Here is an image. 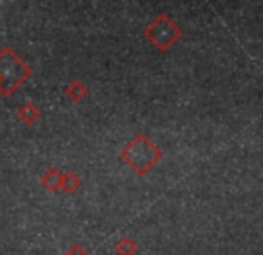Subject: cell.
Returning a JSON list of instances; mask_svg holds the SVG:
<instances>
[{
	"label": "cell",
	"mask_w": 263,
	"mask_h": 255,
	"mask_svg": "<svg viewBox=\"0 0 263 255\" xmlns=\"http://www.w3.org/2000/svg\"><path fill=\"white\" fill-rule=\"evenodd\" d=\"M120 157L136 175H145L161 161L163 152L145 134H138L124 146Z\"/></svg>",
	"instance_id": "1"
},
{
	"label": "cell",
	"mask_w": 263,
	"mask_h": 255,
	"mask_svg": "<svg viewBox=\"0 0 263 255\" xmlns=\"http://www.w3.org/2000/svg\"><path fill=\"white\" fill-rule=\"evenodd\" d=\"M0 75H2L0 91L4 97H11L20 90L25 80L31 79L32 68L25 65L13 49L4 47L0 50Z\"/></svg>",
	"instance_id": "2"
},
{
	"label": "cell",
	"mask_w": 263,
	"mask_h": 255,
	"mask_svg": "<svg viewBox=\"0 0 263 255\" xmlns=\"http://www.w3.org/2000/svg\"><path fill=\"white\" fill-rule=\"evenodd\" d=\"M79 186H81L79 177H76L72 172L63 173V182H61V187L66 191V193H73V191H76Z\"/></svg>",
	"instance_id": "7"
},
{
	"label": "cell",
	"mask_w": 263,
	"mask_h": 255,
	"mask_svg": "<svg viewBox=\"0 0 263 255\" xmlns=\"http://www.w3.org/2000/svg\"><path fill=\"white\" fill-rule=\"evenodd\" d=\"M0 84H2V75H0Z\"/></svg>",
	"instance_id": "10"
},
{
	"label": "cell",
	"mask_w": 263,
	"mask_h": 255,
	"mask_svg": "<svg viewBox=\"0 0 263 255\" xmlns=\"http://www.w3.org/2000/svg\"><path fill=\"white\" fill-rule=\"evenodd\" d=\"M73 252H76V255H86L83 252V250L79 248V246H73ZM66 255H72V253H66Z\"/></svg>",
	"instance_id": "9"
},
{
	"label": "cell",
	"mask_w": 263,
	"mask_h": 255,
	"mask_svg": "<svg viewBox=\"0 0 263 255\" xmlns=\"http://www.w3.org/2000/svg\"><path fill=\"white\" fill-rule=\"evenodd\" d=\"M65 95L70 100L81 102L88 95V86L84 82H81V80H73V82H70L68 86H66Z\"/></svg>",
	"instance_id": "4"
},
{
	"label": "cell",
	"mask_w": 263,
	"mask_h": 255,
	"mask_svg": "<svg viewBox=\"0 0 263 255\" xmlns=\"http://www.w3.org/2000/svg\"><path fill=\"white\" fill-rule=\"evenodd\" d=\"M117 252L120 253V255H135L136 252V245L131 241V239H122L120 243H118V246H117Z\"/></svg>",
	"instance_id": "8"
},
{
	"label": "cell",
	"mask_w": 263,
	"mask_h": 255,
	"mask_svg": "<svg viewBox=\"0 0 263 255\" xmlns=\"http://www.w3.org/2000/svg\"><path fill=\"white\" fill-rule=\"evenodd\" d=\"M40 109L34 105L32 102H27V103H24V105L18 109V118H20L24 123H27V125H32V123H36V120L40 118Z\"/></svg>",
	"instance_id": "5"
},
{
	"label": "cell",
	"mask_w": 263,
	"mask_h": 255,
	"mask_svg": "<svg viewBox=\"0 0 263 255\" xmlns=\"http://www.w3.org/2000/svg\"><path fill=\"white\" fill-rule=\"evenodd\" d=\"M145 38L153 43L159 52H168L183 38V29L176 20L168 16V14L161 13L151 22L143 31Z\"/></svg>",
	"instance_id": "3"
},
{
	"label": "cell",
	"mask_w": 263,
	"mask_h": 255,
	"mask_svg": "<svg viewBox=\"0 0 263 255\" xmlns=\"http://www.w3.org/2000/svg\"><path fill=\"white\" fill-rule=\"evenodd\" d=\"M42 182H43V186H45L47 189L55 191V189H59V187H61L63 175L55 168H52V169H49V172H47L45 175L42 177Z\"/></svg>",
	"instance_id": "6"
}]
</instances>
